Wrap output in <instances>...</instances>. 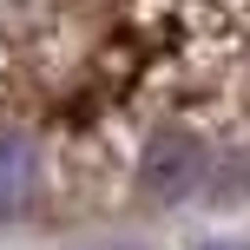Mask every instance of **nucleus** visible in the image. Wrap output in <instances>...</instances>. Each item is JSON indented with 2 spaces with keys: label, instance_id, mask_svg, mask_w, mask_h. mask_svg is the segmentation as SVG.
Returning <instances> with one entry per match:
<instances>
[{
  "label": "nucleus",
  "instance_id": "obj_1",
  "mask_svg": "<svg viewBox=\"0 0 250 250\" xmlns=\"http://www.w3.org/2000/svg\"><path fill=\"white\" fill-rule=\"evenodd\" d=\"M204 171H211V145H204L191 125H165V132L145 138L138 151V198L171 211V204L198 198L204 191Z\"/></svg>",
  "mask_w": 250,
  "mask_h": 250
},
{
  "label": "nucleus",
  "instance_id": "obj_2",
  "mask_svg": "<svg viewBox=\"0 0 250 250\" xmlns=\"http://www.w3.org/2000/svg\"><path fill=\"white\" fill-rule=\"evenodd\" d=\"M33 191H40V151L26 138H0V217L33 211Z\"/></svg>",
  "mask_w": 250,
  "mask_h": 250
},
{
  "label": "nucleus",
  "instance_id": "obj_3",
  "mask_svg": "<svg viewBox=\"0 0 250 250\" xmlns=\"http://www.w3.org/2000/svg\"><path fill=\"white\" fill-rule=\"evenodd\" d=\"M204 191H211L217 204H250V145L217 151L211 171H204Z\"/></svg>",
  "mask_w": 250,
  "mask_h": 250
},
{
  "label": "nucleus",
  "instance_id": "obj_4",
  "mask_svg": "<svg viewBox=\"0 0 250 250\" xmlns=\"http://www.w3.org/2000/svg\"><path fill=\"white\" fill-rule=\"evenodd\" d=\"M198 250H250V244H198Z\"/></svg>",
  "mask_w": 250,
  "mask_h": 250
}]
</instances>
